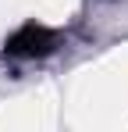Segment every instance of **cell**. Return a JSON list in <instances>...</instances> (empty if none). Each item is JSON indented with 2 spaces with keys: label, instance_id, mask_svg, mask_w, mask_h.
<instances>
[{
  "label": "cell",
  "instance_id": "cell-1",
  "mask_svg": "<svg viewBox=\"0 0 128 132\" xmlns=\"http://www.w3.org/2000/svg\"><path fill=\"white\" fill-rule=\"evenodd\" d=\"M53 46V36L39 29V25H29V29H21L18 36H11V43H7V54H18V57H36V54H46Z\"/></svg>",
  "mask_w": 128,
  "mask_h": 132
}]
</instances>
